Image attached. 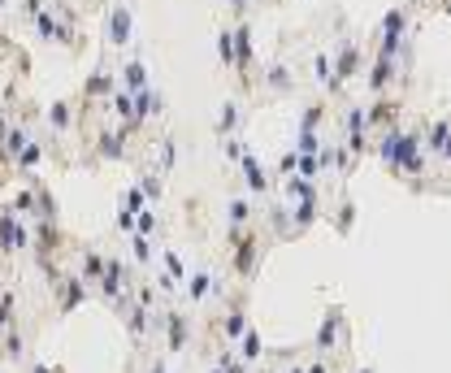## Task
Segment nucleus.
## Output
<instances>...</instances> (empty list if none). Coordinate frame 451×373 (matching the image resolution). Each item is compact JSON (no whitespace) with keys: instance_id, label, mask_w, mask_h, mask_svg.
<instances>
[{"instance_id":"1","label":"nucleus","mask_w":451,"mask_h":373,"mask_svg":"<svg viewBox=\"0 0 451 373\" xmlns=\"http://www.w3.org/2000/svg\"><path fill=\"white\" fill-rule=\"evenodd\" d=\"M382 156H386L395 170H421V143L408 131H390L382 139Z\"/></svg>"},{"instance_id":"2","label":"nucleus","mask_w":451,"mask_h":373,"mask_svg":"<svg viewBox=\"0 0 451 373\" xmlns=\"http://www.w3.org/2000/svg\"><path fill=\"white\" fill-rule=\"evenodd\" d=\"M122 282H126V270H122V260H104V274H100V291H104L108 300H118Z\"/></svg>"},{"instance_id":"3","label":"nucleus","mask_w":451,"mask_h":373,"mask_svg":"<svg viewBox=\"0 0 451 373\" xmlns=\"http://www.w3.org/2000/svg\"><path fill=\"white\" fill-rule=\"evenodd\" d=\"M0 247H5V252L26 247V230H22V222H18V218H0Z\"/></svg>"},{"instance_id":"4","label":"nucleus","mask_w":451,"mask_h":373,"mask_svg":"<svg viewBox=\"0 0 451 373\" xmlns=\"http://www.w3.org/2000/svg\"><path fill=\"white\" fill-rule=\"evenodd\" d=\"M243 174H248V191H269V178H265V170L252 152H243Z\"/></svg>"},{"instance_id":"5","label":"nucleus","mask_w":451,"mask_h":373,"mask_svg":"<svg viewBox=\"0 0 451 373\" xmlns=\"http://www.w3.org/2000/svg\"><path fill=\"white\" fill-rule=\"evenodd\" d=\"M187 343V317H169V352H183Z\"/></svg>"},{"instance_id":"6","label":"nucleus","mask_w":451,"mask_h":373,"mask_svg":"<svg viewBox=\"0 0 451 373\" xmlns=\"http://www.w3.org/2000/svg\"><path fill=\"white\" fill-rule=\"evenodd\" d=\"M243 330H248V317H243V308L235 304L230 317H226V339H243Z\"/></svg>"},{"instance_id":"7","label":"nucleus","mask_w":451,"mask_h":373,"mask_svg":"<svg viewBox=\"0 0 451 373\" xmlns=\"http://www.w3.org/2000/svg\"><path fill=\"white\" fill-rule=\"evenodd\" d=\"M243 360H248V364L260 360V334H256V330H243Z\"/></svg>"},{"instance_id":"8","label":"nucleus","mask_w":451,"mask_h":373,"mask_svg":"<svg viewBox=\"0 0 451 373\" xmlns=\"http://www.w3.org/2000/svg\"><path fill=\"white\" fill-rule=\"evenodd\" d=\"M208 291H213V278H208V274H196V278L187 282V295H191V300H204Z\"/></svg>"},{"instance_id":"9","label":"nucleus","mask_w":451,"mask_h":373,"mask_svg":"<svg viewBox=\"0 0 451 373\" xmlns=\"http://www.w3.org/2000/svg\"><path fill=\"white\" fill-rule=\"evenodd\" d=\"M126 31H131V18H126V9H118L113 14V44H126Z\"/></svg>"},{"instance_id":"10","label":"nucleus","mask_w":451,"mask_h":373,"mask_svg":"<svg viewBox=\"0 0 451 373\" xmlns=\"http://www.w3.org/2000/svg\"><path fill=\"white\" fill-rule=\"evenodd\" d=\"M122 78H126V87H131V91H143V87H148V78H143V66H135V61L126 66V74H122Z\"/></svg>"},{"instance_id":"11","label":"nucleus","mask_w":451,"mask_h":373,"mask_svg":"<svg viewBox=\"0 0 451 373\" xmlns=\"http://www.w3.org/2000/svg\"><path fill=\"white\" fill-rule=\"evenodd\" d=\"M83 274H87V278H100V274H104V256H100V252H87V256H83Z\"/></svg>"},{"instance_id":"12","label":"nucleus","mask_w":451,"mask_h":373,"mask_svg":"<svg viewBox=\"0 0 451 373\" xmlns=\"http://www.w3.org/2000/svg\"><path fill=\"white\" fill-rule=\"evenodd\" d=\"M139 191H143V195H156V200H161V191H165V187H161V178H156V174H143V178H139Z\"/></svg>"},{"instance_id":"13","label":"nucleus","mask_w":451,"mask_h":373,"mask_svg":"<svg viewBox=\"0 0 451 373\" xmlns=\"http://www.w3.org/2000/svg\"><path fill=\"white\" fill-rule=\"evenodd\" d=\"M135 260H152V243L143 235H135Z\"/></svg>"},{"instance_id":"14","label":"nucleus","mask_w":451,"mask_h":373,"mask_svg":"<svg viewBox=\"0 0 451 373\" xmlns=\"http://www.w3.org/2000/svg\"><path fill=\"white\" fill-rule=\"evenodd\" d=\"M230 222H235V226H243V222H248V204H243V200H235V204H230Z\"/></svg>"},{"instance_id":"15","label":"nucleus","mask_w":451,"mask_h":373,"mask_svg":"<svg viewBox=\"0 0 451 373\" xmlns=\"http://www.w3.org/2000/svg\"><path fill=\"white\" fill-rule=\"evenodd\" d=\"M70 122V104H52V126H66Z\"/></svg>"},{"instance_id":"16","label":"nucleus","mask_w":451,"mask_h":373,"mask_svg":"<svg viewBox=\"0 0 451 373\" xmlns=\"http://www.w3.org/2000/svg\"><path fill=\"white\" fill-rule=\"evenodd\" d=\"M118 230H135V213H131V208L118 213Z\"/></svg>"},{"instance_id":"17","label":"nucleus","mask_w":451,"mask_h":373,"mask_svg":"<svg viewBox=\"0 0 451 373\" xmlns=\"http://www.w3.org/2000/svg\"><path fill=\"white\" fill-rule=\"evenodd\" d=\"M235 118H239V113H235V104H226V109H221V131H230Z\"/></svg>"},{"instance_id":"18","label":"nucleus","mask_w":451,"mask_h":373,"mask_svg":"<svg viewBox=\"0 0 451 373\" xmlns=\"http://www.w3.org/2000/svg\"><path fill=\"white\" fill-rule=\"evenodd\" d=\"M165 270H169V274H174V278H178V274H183V260H178L174 252H169V256H165Z\"/></svg>"},{"instance_id":"19","label":"nucleus","mask_w":451,"mask_h":373,"mask_svg":"<svg viewBox=\"0 0 451 373\" xmlns=\"http://www.w3.org/2000/svg\"><path fill=\"white\" fill-rule=\"evenodd\" d=\"M143 204V191H126V208H139Z\"/></svg>"},{"instance_id":"20","label":"nucleus","mask_w":451,"mask_h":373,"mask_svg":"<svg viewBox=\"0 0 451 373\" xmlns=\"http://www.w3.org/2000/svg\"><path fill=\"white\" fill-rule=\"evenodd\" d=\"M152 373H165V364H161V360H156V364H152Z\"/></svg>"}]
</instances>
